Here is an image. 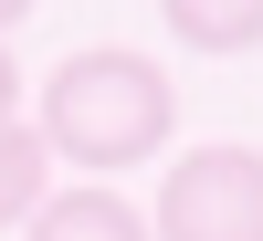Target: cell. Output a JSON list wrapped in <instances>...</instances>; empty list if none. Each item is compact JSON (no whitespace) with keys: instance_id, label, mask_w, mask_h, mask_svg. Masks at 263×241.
<instances>
[{"instance_id":"obj_3","label":"cell","mask_w":263,"mask_h":241,"mask_svg":"<svg viewBox=\"0 0 263 241\" xmlns=\"http://www.w3.org/2000/svg\"><path fill=\"white\" fill-rule=\"evenodd\" d=\"M21 241H147V210L126 189H42V210L21 221Z\"/></svg>"},{"instance_id":"obj_4","label":"cell","mask_w":263,"mask_h":241,"mask_svg":"<svg viewBox=\"0 0 263 241\" xmlns=\"http://www.w3.org/2000/svg\"><path fill=\"white\" fill-rule=\"evenodd\" d=\"M190 53H263V0H158Z\"/></svg>"},{"instance_id":"obj_6","label":"cell","mask_w":263,"mask_h":241,"mask_svg":"<svg viewBox=\"0 0 263 241\" xmlns=\"http://www.w3.org/2000/svg\"><path fill=\"white\" fill-rule=\"evenodd\" d=\"M21 116V74H11V53H0V126Z\"/></svg>"},{"instance_id":"obj_2","label":"cell","mask_w":263,"mask_h":241,"mask_svg":"<svg viewBox=\"0 0 263 241\" xmlns=\"http://www.w3.org/2000/svg\"><path fill=\"white\" fill-rule=\"evenodd\" d=\"M147 241H263V147H179L147 210Z\"/></svg>"},{"instance_id":"obj_5","label":"cell","mask_w":263,"mask_h":241,"mask_svg":"<svg viewBox=\"0 0 263 241\" xmlns=\"http://www.w3.org/2000/svg\"><path fill=\"white\" fill-rule=\"evenodd\" d=\"M42 189H53V158H42V137H32V126H0V231H11V221H32V210H42Z\"/></svg>"},{"instance_id":"obj_1","label":"cell","mask_w":263,"mask_h":241,"mask_svg":"<svg viewBox=\"0 0 263 241\" xmlns=\"http://www.w3.org/2000/svg\"><path fill=\"white\" fill-rule=\"evenodd\" d=\"M168 126H179V95H168V74L147 53H126V42H95V53H74L53 84H42V158H74L84 179H116V168L158 158Z\"/></svg>"},{"instance_id":"obj_7","label":"cell","mask_w":263,"mask_h":241,"mask_svg":"<svg viewBox=\"0 0 263 241\" xmlns=\"http://www.w3.org/2000/svg\"><path fill=\"white\" fill-rule=\"evenodd\" d=\"M21 11H32V0H0V32H11V21H21Z\"/></svg>"}]
</instances>
